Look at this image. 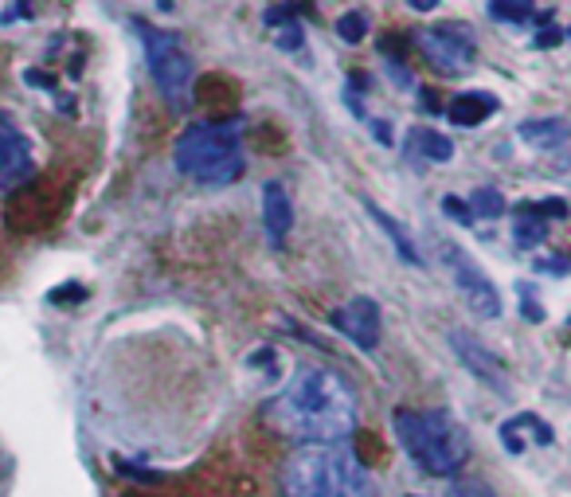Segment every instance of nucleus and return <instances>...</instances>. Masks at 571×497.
Masks as SVG:
<instances>
[{"instance_id": "7c9ffc66", "label": "nucleus", "mask_w": 571, "mask_h": 497, "mask_svg": "<svg viewBox=\"0 0 571 497\" xmlns=\"http://www.w3.org/2000/svg\"><path fill=\"white\" fill-rule=\"evenodd\" d=\"M567 36H571V32H567Z\"/></svg>"}, {"instance_id": "c756f323", "label": "nucleus", "mask_w": 571, "mask_h": 497, "mask_svg": "<svg viewBox=\"0 0 571 497\" xmlns=\"http://www.w3.org/2000/svg\"><path fill=\"white\" fill-rule=\"evenodd\" d=\"M372 129H376V137L380 141H392V129H387L384 122H376V117H372Z\"/></svg>"}, {"instance_id": "b1692460", "label": "nucleus", "mask_w": 571, "mask_h": 497, "mask_svg": "<svg viewBox=\"0 0 571 497\" xmlns=\"http://www.w3.org/2000/svg\"><path fill=\"white\" fill-rule=\"evenodd\" d=\"M47 298H51L55 306H63V302H83L86 290H83V286H63V290H51Z\"/></svg>"}, {"instance_id": "cd10ccee", "label": "nucleus", "mask_w": 571, "mask_h": 497, "mask_svg": "<svg viewBox=\"0 0 571 497\" xmlns=\"http://www.w3.org/2000/svg\"><path fill=\"white\" fill-rule=\"evenodd\" d=\"M521 294H525V318H528V321H540V318H544V309H540L536 302H532L528 290H521Z\"/></svg>"}, {"instance_id": "39448f33", "label": "nucleus", "mask_w": 571, "mask_h": 497, "mask_svg": "<svg viewBox=\"0 0 571 497\" xmlns=\"http://www.w3.org/2000/svg\"><path fill=\"white\" fill-rule=\"evenodd\" d=\"M141 44H145V59H149V71H153V83L161 86V95L168 98V106L185 110L188 106V90H192V75H196V67H192L188 51L180 47L176 36H168L161 28H153V24L137 20L134 24Z\"/></svg>"}, {"instance_id": "9b49d317", "label": "nucleus", "mask_w": 571, "mask_h": 497, "mask_svg": "<svg viewBox=\"0 0 571 497\" xmlns=\"http://www.w3.org/2000/svg\"><path fill=\"white\" fill-rule=\"evenodd\" d=\"M263 228H266L275 247H282L286 235H290V228H294V204H290V196H286L282 180L263 185Z\"/></svg>"}, {"instance_id": "0eeeda50", "label": "nucleus", "mask_w": 571, "mask_h": 497, "mask_svg": "<svg viewBox=\"0 0 571 497\" xmlns=\"http://www.w3.org/2000/svg\"><path fill=\"white\" fill-rule=\"evenodd\" d=\"M443 259H446V267H450V279L454 286L462 290V298L470 302L482 318H501V294H497V286H493L486 279V270L474 263L470 255L462 251V247H443Z\"/></svg>"}, {"instance_id": "a878e982", "label": "nucleus", "mask_w": 571, "mask_h": 497, "mask_svg": "<svg viewBox=\"0 0 571 497\" xmlns=\"http://www.w3.org/2000/svg\"><path fill=\"white\" fill-rule=\"evenodd\" d=\"M536 267L540 274H567V259H536Z\"/></svg>"}, {"instance_id": "20e7f679", "label": "nucleus", "mask_w": 571, "mask_h": 497, "mask_svg": "<svg viewBox=\"0 0 571 497\" xmlns=\"http://www.w3.org/2000/svg\"><path fill=\"white\" fill-rule=\"evenodd\" d=\"M239 134H243L239 117H231V122H196L176 137L173 161L185 177L212 188H224L243 177V165H246Z\"/></svg>"}, {"instance_id": "6e6552de", "label": "nucleus", "mask_w": 571, "mask_h": 497, "mask_svg": "<svg viewBox=\"0 0 571 497\" xmlns=\"http://www.w3.org/2000/svg\"><path fill=\"white\" fill-rule=\"evenodd\" d=\"M446 337H450V349L458 352V360L477 376V380L486 388H493L497 396H513V380H509V372H505V360L497 352L486 349L470 330H462V325H454Z\"/></svg>"}, {"instance_id": "bb28decb", "label": "nucleus", "mask_w": 571, "mask_h": 497, "mask_svg": "<svg viewBox=\"0 0 571 497\" xmlns=\"http://www.w3.org/2000/svg\"><path fill=\"white\" fill-rule=\"evenodd\" d=\"M564 44V32L560 28H544L536 32V47H560Z\"/></svg>"}, {"instance_id": "6ab92c4d", "label": "nucleus", "mask_w": 571, "mask_h": 497, "mask_svg": "<svg viewBox=\"0 0 571 497\" xmlns=\"http://www.w3.org/2000/svg\"><path fill=\"white\" fill-rule=\"evenodd\" d=\"M470 212L482 219H497V216H505V196L497 188H477L470 196Z\"/></svg>"}, {"instance_id": "1a4fd4ad", "label": "nucleus", "mask_w": 571, "mask_h": 497, "mask_svg": "<svg viewBox=\"0 0 571 497\" xmlns=\"http://www.w3.org/2000/svg\"><path fill=\"white\" fill-rule=\"evenodd\" d=\"M419 47L438 71L462 75L474 63V36L466 32V24H438V28L419 32Z\"/></svg>"}, {"instance_id": "4468645a", "label": "nucleus", "mask_w": 571, "mask_h": 497, "mask_svg": "<svg viewBox=\"0 0 571 497\" xmlns=\"http://www.w3.org/2000/svg\"><path fill=\"white\" fill-rule=\"evenodd\" d=\"M521 137L536 149L564 146V141L571 137V122L567 117H528V122H521Z\"/></svg>"}, {"instance_id": "c85d7f7f", "label": "nucleus", "mask_w": 571, "mask_h": 497, "mask_svg": "<svg viewBox=\"0 0 571 497\" xmlns=\"http://www.w3.org/2000/svg\"><path fill=\"white\" fill-rule=\"evenodd\" d=\"M407 5H411L415 12H431V8H438V0H407Z\"/></svg>"}, {"instance_id": "423d86ee", "label": "nucleus", "mask_w": 571, "mask_h": 497, "mask_svg": "<svg viewBox=\"0 0 571 497\" xmlns=\"http://www.w3.org/2000/svg\"><path fill=\"white\" fill-rule=\"evenodd\" d=\"M35 173V149L12 110H0V192L28 185Z\"/></svg>"}, {"instance_id": "9d476101", "label": "nucleus", "mask_w": 571, "mask_h": 497, "mask_svg": "<svg viewBox=\"0 0 571 497\" xmlns=\"http://www.w3.org/2000/svg\"><path fill=\"white\" fill-rule=\"evenodd\" d=\"M333 325H336V330H341L356 349L372 352L376 345H380L384 318H380V306H376L372 298H353L348 306H341V309L333 313Z\"/></svg>"}, {"instance_id": "dca6fc26", "label": "nucleus", "mask_w": 571, "mask_h": 497, "mask_svg": "<svg viewBox=\"0 0 571 497\" xmlns=\"http://www.w3.org/2000/svg\"><path fill=\"white\" fill-rule=\"evenodd\" d=\"M407 149H411V153H423L426 161H450V157H454V141L443 137L438 129L415 126L411 134H407Z\"/></svg>"}, {"instance_id": "f257e3e1", "label": "nucleus", "mask_w": 571, "mask_h": 497, "mask_svg": "<svg viewBox=\"0 0 571 497\" xmlns=\"http://www.w3.org/2000/svg\"><path fill=\"white\" fill-rule=\"evenodd\" d=\"M263 420L297 447H306V442H345L356 431L360 400L345 376L302 364L282 384L278 396L266 400Z\"/></svg>"}, {"instance_id": "393cba45", "label": "nucleus", "mask_w": 571, "mask_h": 497, "mask_svg": "<svg viewBox=\"0 0 571 497\" xmlns=\"http://www.w3.org/2000/svg\"><path fill=\"white\" fill-rule=\"evenodd\" d=\"M278 47H286V51L302 47V28H297V20H294V24H286V32L278 36Z\"/></svg>"}, {"instance_id": "7ed1b4c3", "label": "nucleus", "mask_w": 571, "mask_h": 497, "mask_svg": "<svg viewBox=\"0 0 571 497\" xmlns=\"http://www.w3.org/2000/svg\"><path fill=\"white\" fill-rule=\"evenodd\" d=\"M392 427L399 447L407 451V459L435 478L458 474L466 459H470V439H466L462 423L443 408H426V411L399 408L392 415Z\"/></svg>"}, {"instance_id": "aec40b11", "label": "nucleus", "mask_w": 571, "mask_h": 497, "mask_svg": "<svg viewBox=\"0 0 571 497\" xmlns=\"http://www.w3.org/2000/svg\"><path fill=\"white\" fill-rule=\"evenodd\" d=\"M336 36H341L345 44H360V39L368 36V16L365 12H345V16L336 20Z\"/></svg>"}, {"instance_id": "4be33fe9", "label": "nucleus", "mask_w": 571, "mask_h": 497, "mask_svg": "<svg viewBox=\"0 0 571 497\" xmlns=\"http://www.w3.org/2000/svg\"><path fill=\"white\" fill-rule=\"evenodd\" d=\"M443 212L454 219V224H462V228H470L474 224V212H470V204L458 200V196H443Z\"/></svg>"}, {"instance_id": "f03ea898", "label": "nucleus", "mask_w": 571, "mask_h": 497, "mask_svg": "<svg viewBox=\"0 0 571 497\" xmlns=\"http://www.w3.org/2000/svg\"><path fill=\"white\" fill-rule=\"evenodd\" d=\"M282 497H376V486L341 442H306L282 462Z\"/></svg>"}, {"instance_id": "f3484780", "label": "nucleus", "mask_w": 571, "mask_h": 497, "mask_svg": "<svg viewBox=\"0 0 571 497\" xmlns=\"http://www.w3.org/2000/svg\"><path fill=\"white\" fill-rule=\"evenodd\" d=\"M544 235H548V224H544L540 216H532L528 204L516 208V216H513V239L521 243V247H536V243H544Z\"/></svg>"}, {"instance_id": "ddd939ff", "label": "nucleus", "mask_w": 571, "mask_h": 497, "mask_svg": "<svg viewBox=\"0 0 571 497\" xmlns=\"http://www.w3.org/2000/svg\"><path fill=\"white\" fill-rule=\"evenodd\" d=\"M521 431H532V442H540V447H552V439H556L548 423L525 411V415H513V420L501 423V442H505V451H513V454L525 451V447H521Z\"/></svg>"}, {"instance_id": "a211bd4d", "label": "nucleus", "mask_w": 571, "mask_h": 497, "mask_svg": "<svg viewBox=\"0 0 571 497\" xmlns=\"http://www.w3.org/2000/svg\"><path fill=\"white\" fill-rule=\"evenodd\" d=\"M489 12L501 24H528L536 16V5L532 0H489Z\"/></svg>"}, {"instance_id": "412c9836", "label": "nucleus", "mask_w": 571, "mask_h": 497, "mask_svg": "<svg viewBox=\"0 0 571 497\" xmlns=\"http://www.w3.org/2000/svg\"><path fill=\"white\" fill-rule=\"evenodd\" d=\"M532 216H540V219H567V200H560V196H548V200H532Z\"/></svg>"}, {"instance_id": "5701e85b", "label": "nucleus", "mask_w": 571, "mask_h": 497, "mask_svg": "<svg viewBox=\"0 0 571 497\" xmlns=\"http://www.w3.org/2000/svg\"><path fill=\"white\" fill-rule=\"evenodd\" d=\"M443 497H497L486 482H450V490Z\"/></svg>"}, {"instance_id": "f8f14e48", "label": "nucleus", "mask_w": 571, "mask_h": 497, "mask_svg": "<svg viewBox=\"0 0 571 497\" xmlns=\"http://www.w3.org/2000/svg\"><path fill=\"white\" fill-rule=\"evenodd\" d=\"M489 114H497V98L489 90H462L446 102V117L454 126H482Z\"/></svg>"}, {"instance_id": "2eb2a0df", "label": "nucleus", "mask_w": 571, "mask_h": 497, "mask_svg": "<svg viewBox=\"0 0 571 497\" xmlns=\"http://www.w3.org/2000/svg\"><path fill=\"white\" fill-rule=\"evenodd\" d=\"M360 204H365V212L376 219V228H380L384 235H387V239H392V247H396V251H399V259H404V263H419V251H415V243H411V235L404 231V228H399L396 224V216H387L384 212V208L380 204H376V200H368V196H365V200H360Z\"/></svg>"}]
</instances>
